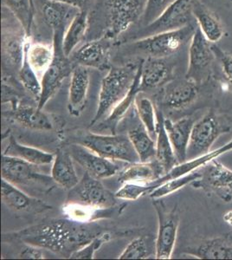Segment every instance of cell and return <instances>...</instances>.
<instances>
[{"instance_id": "6da1fadb", "label": "cell", "mask_w": 232, "mask_h": 260, "mask_svg": "<svg viewBox=\"0 0 232 260\" xmlns=\"http://www.w3.org/2000/svg\"><path fill=\"white\" fill-rule=\"evenodd\" d=\"M105 231L97 222L85 224L64 217V219H47L16 232L4 233L2 242L35 245L70 258L74 252Z\"/></svg>"}, {"instance_id": "7a4b0ae2", "label": "cell", "mask_w": 232, "mask_h": 260, "mask_svg": "<svg viewBox=\"0 0 232 260\" xmlns=\"http://www.w3.org/2000/svg\"><path fill=\"white\" fill-rule=\"evenodd\" d=\"M139 65H126L122 67H114L109 70L101 84L99 102L96 112L90 122L94 127L97 122L108 116L112 110L128 93L136 79Z\"/></svg>"}, {"instance_id": "3957f363", "label": "cell", "mask_w": 232, "mask_h": 260, "mask_svg": "<svg viewBox=\"0 0 232 260\" xmlns=\"http://www.w3.org/2000/svg\"><path fill=\"white\" fill-rule=\"evenodd\" d=\"M33 165L16 157L2 155V179L29 192L48 194L56 186L51 175H44Z\"/></svg>"}, {"instance_id": "277c9868", "label": "cell", "mask_w": 232, "mask_h": 260, "mask_svg": "<svg viewBox=\"0 0 232 260\" xmlns=\"http://www.w3.org/2000/svg\"><path fill=\"white\" fill-rule=\"evenodd\" d=\"M72 143H78L101 156L115 161L136 163L140 161L138 154L128 136L125 135H99L87 132L75 137Z\"/></svg>"}, {"instance_id": "5b68a950", "label": "cell", "mask_w": 232, "mask_h": 260, "mask_svg": "<svg viewBox=\"0 0 232 260\" xmlns=\"http://www.w3.org/2000/svg\"><path fill=\"white\" fill-rule=\"evenodd\" d=\"M231 128L229 119L225 116L214 110L207 111L202 118L194 123L187 149V160L210 153L214 142L221 136L229 133Z\"/></svg>"}, {"instance_id": "8992f818", "label": "cell", "mask_w": 232, "mask_h": 260, "mask_svg": "<svg viewBox=\"0 0 232 260\" xmlns=\"http://www.w3.org/2000/svg\"><path fill=\"white\" fill-rule=\"evenodd\" d=\"M196 28L189 24L179 30L157 33L138 39L129 45L130 49L151 57L164 58L176 53L193 35Z\"/></svg>"}, {"instance_id": "52a82bcc", "label": "cell", "mask_w": 232, "mask_h": 260, "mask_svg": "<svg viewBox=\"0 0 232 260\" xmlns=\"http://www.w3.org/2000/svg\"><path fill=\"white\" fill-rule=\"evenodd\" d=\"M158 217V232L155 240L157 259H170L176 244L180 216L178 206L169 208L161 199H153Z\"/></svg>"}, {"instance_id": "ba28073f", "label": "cell", "mask_w": 232, "mask_h": 260, "mask_svg": "<svg viewBox=\"0 0 232 260\" xmlns=\"http://www.w3.org/2000/svg\"><path fill=\"white\" fill-rule=\"evenodd\" d=\"M63 34L53 33L55 56L53 62L44 72L41 78L42 93L38 103V108L43 110L48 102L53 98L62 82L71 75L74 67L68 56H65L62 50Z\"/></svg>"}, {"instance_id": "9c48e42d", "label": "cell", "mask_w": 232, "mask_h": 260, "mask_svg": "<svg viewBox=\"0 0 232 260\" xmlns=\"http://www.w3.org/2000/svg\"><path fill=\"white\" fill-rule=\"evenodd\" d=\"M216 58L212 45L197 26L191 38L189 48L188 69L185 77L200 86L211 77Z\"/></svg>"}, {"instance_id": "30bf717a", "label": "cell", "mask_w": 232, "mask_h": 260, "mask_svg": "<svg viewBox=\"0 0 232 260\" xmlns=\"http://www.w3.org/2000/svg\"><path fill=\"white\" fill-rule=\"evenodd\" d=\"M201 177L191 184L193 188L203 190L210 195L220 199L225 203L232 202V170L217 159L211 160L200 169Z\"/></svg>"}, {"instance_id": "8fae6325", "label": "cell", "mask_w": 232, "mask_h": 260, "mask_svg": "<svg viewBox=\"0 0 232 260\" xmlns=\"http://www.w3.org/2000/svg\"><path fill=\"white\" fill-rule=\"evenodd\" d=\"M118 198L104 186L99 179L85 172L79 182L69 190L66 201H73L100 208L117 206Z\"/></svg>"}, {"instance_id": "7c38bea8", "label": "cell", "mask_w": 232, "mask_h": 260, "mask_svg": "<svg viewBox=\"0 0 232 260\" xmlns=\"http://www.w3.org/2000/svg\"><path fill=\"white\" fill-rule=\"evenodd\" d=\"M197 0H174L159 18L145 26L142 38L157 33L179 30L187 26L193 17V7Z\"/></svg>"}, {"instance_id": "4fadbf2b", "label": "cell", "mask_w": 232, "mask_h": 260, "mask_svg": "<svg viewBox=\"0 0 232 260\" xmlns=\"http://www.w3.org/2000/svg\"><path fill=\"white\" fill-rule=\"evenodd\" d=\"M74 161L79 164L85 172L93 177L104 180L113 177L120 173V167L115 160L101 156L96 153L78 143L66 146Z\"/></svg>"}, {"instance_id": "5bb4252c", "label": "cell", "mask_w": 232, "mask_h": 260, "mask_svg": "<svg viewBox=\"0 0 232 260\" xmlns=\"http://www.w3.org/2000/svg\"><path fill=\"white\" fill-rule=\"evenodd\" d=\"M109 4L110 36L116 37L142 18L147 0H109Z\"/></svg>"}, {"instance_id": "9a60e30c", "label": "cell", "mask_w": 232, "mask_h": 260, "mask_svg": "<svg viewBox=\"0 0 232 260\" xmlns=\"http://www.w3.org/2000/svg\"><path fill=\"white\" fill-rule=\"evenodd\" d=\"M1 198L4 204L16 213L39 214L52 209L50 205L4 179L1 180Z\"/></svg>"}, {"instance_id": "2e32d148", "label": "cell", "mask_w": 232, "mask_h": 260, "mask_svg": "<svg viewBox=\"0 0 232 260\" xmlns=\"http://www.w3.org/2000/svg\"><path fill=\"white\" fill-rule=\"evenodd\" d=\"M198 85L185 77L170 81L164 84L160 95L162 105L169 110L185 109L197 99Z\"/></svg>"}, {"instance_id": "e0dca14e", "label": "cell", "mask_w": 232, "mask_h": 260, "mask_svg": "<svg viewBox=\"0 0 232 260\" xmlns=\"http://www.w3.org/2000/svg\"><path fill=\"white\" fill-rule=\"evenodd\" d=\"M126 207V203L110 208H100L73 201H65L62 206V213L65 218L80 223H94L103 219H113L121 215Z\"/></svg>"}, {"instance_id": "ac0fdd59", "label": "cell", "mask_w": 232, "mask_h": 260, "mask_svg": "<svg viewBox=\"0 0 232 260\" xmlns=\"http://www.w3.org/2000/svg\"><path fill=\"white\" fill-rule=\"evenodd\" d=\"M89 88L88 68L76 65L71 73L69 89L68 111L70 115L78 117L85 109Z\"/></svg>"}, {"instance_id": "d6986e66", "label": "cell", "mask_w": 232, "mask_h": 260, "mask_svg": "<svg viewBox=\"0 0 232 260\" xmlns=\"http://www.w3.org/2000/svg\"><path fill=\"white\" fill-rule=\"evenodd\" d=\"M194 123V119L190 116L176 121L164 118V127L179 163L187 160V149Z\"/></svg>"}, {"instance_id": "ffe728a7", "label": "cell", "mask_w": 232, "mask_h": 260, "mask_svg": "<svg viewBox=\"0 0 232 260\" xmlns=\"http://www.w3.org/2000/svg\"><path fill=\"white\" fill-rule=\"evenodd\" d=\"M173 79V68L163 58L148 56L141 61V92L164 86Z\"/></svg>"}, {"instance_id": "44dd1931", "label": "cell", "mask_w": 232, "mask_h": 260, "mask_svg": "<svg viewBox=\"0 0 232 260\" xmlns=\"http://www.w3.org/2000/svg\"><path fill=\"white\" fill-rule=\"evenodd\" d=\"M109 51L108 41L97 40L86 43L72 54L77 65L103 71L109 65Z\"/></svg>"}, {"instance_id": "7402d4cb", "label": "cell", "mask_w": 232, "mask_h": 260, "mask_svg": "<svg viewBox=\"0 0 232 260\" xmlns=\"http://www.w3.org/2000/svg\"><path fill=\"white\" fill-rule=\"evenodd\" d=\"M81 11L77 7L57 0H47L43 7L44 20L52 29L53 33H61L63 35Z\"/></svg>"}, {"instance_id": "603a6c76", "label": "cell", "mask_w": 232, "mask_h": 260, "mask_svg": "<svg viewBox=\"0 0 232 260\" xmlns=\"http://www.w3.org/2000/svg\"><path fill=\"white\" fill-rule=\"evenodd\" d=\"M183 253L200 259H232V244L226 237L212 238L186 247Z\"/></svg>"}, {"instance_id": "cb8c5ba5", "label": "cell", "mask_w": 232, "mask_h": 260, "mask_svg": "<svg viewBox=\"0 0 232 260\" xmlns=\"http://www.w3.org/2000/svg\"><path fill=\"white\" fill-rule=\"evenodd\" d=\"M73 161V158L66 147L56 149L50 175L56 185L68 191L72 189L80 180Z\"/></svg>"}, {"instance_id": "d4e9b609", "label": "cell", "mask_w": 232, "mask_h": 260, "mask_svg": "<svg viewBox=\"0 0 232 260\" xmlns=\"http://www.w3.org/2000/svg\"><path fill=\"white\" fill-rule=\"evenodd\" d=\"M164 175V172L156 160L147 162L131 163L129 167L119 173V183L127 182L138 184H150Z\"/></svg>"}, {"instance_id": "484cf974", "label": "cell", "mask_w": 232, "mask_h": 260, "mask_svg": "<svg viewBox=\"0 0 232 260\" xmlns=\"http://www.w3.org/2000/svg\"><path fill=\"white\" fill-rule=\"evenodd\" d=\"M42 110H39L38 106L33 107L18 103L15 106H12L10 116L18 123L29 129L40 131L53 129V123L50 116Z\"/></svg>"}, {"instance_id": "4316f807", "label": "cell", "mask_w": 232, "mask_h": 260, "mask_svg": "<svg viewBox=\"0 0 232 260\" xmlns=\"http://www.w3.org/2000/svg\"><path fill=\"white\" fill-rule=\"evenodd\" d=\"M141 62L139 63L138 71L136 74V79L134 81L132 87L125 98L112 110L111 112L107 116L105 120L102 121L100 127L102 129L109 130L111 135L116 134L118 125L123 118H125L126 113L128 112L130 108L136 103L137 95L141 93L140 83H141Z\"/></svg>"}, {"instance_id": "83f0119b", "label": "cell", "mask_w": 232, "mask_h": 260, "mask_svg": "<svg viewBox=\"0 0 232 260\" xmlns=\"http://www.w3.org/2000/svg\"><path fill=\"white\" fill-rule=\"evenodd\" d=\"M3 154L16 157L27 162L36 166L49 165L53 163L55 154L41 150L39 148L21 144L15 139L14 136H10L8 145L4 150Z\"/></svg>"}, {"instance_id": "f1b7e54d", "label": "cell", "mask_w": 232, "mask_h": 260, "mask_svg": "<svg viewBox=\"0 0 232 260\" xmlns=\"http://www.w3.org/2000/svg\"><path fill=\"white\" fill-rule=\"evenodd\" d=\"M29 38L24 33H3L2 36V53L6 63L19 71L24 61L25 45Z\"/></svg>"}, {"instance_id": "f546056e", "label": "cell", "mask_w": 232, "mask_h": 260, "mask_svg": "<svg viewBox=\"0 0 232 260\" xmlns=\"http://www.w3.org/2000/svg\"><path fill=\"white\" fill-rule=\"evenodd\" d=\"M193 17L197 26L212 44L219 41L223 37V28L220 21L213 12L197 0L193 7Z\"/></svg>"}, {"instance_id": "4dcf8cb0", "label": "cell", "mask_w": 232, "mask_h": 260, "mask_svg": "<svg viewBox=\"0 0 232 260\" xmlns=\"http://www.w3.org/2000/svg\"><path fill=\"white\" fill-rule=\"evenodd\" d=\"M155 160L161 166L164 175L168 174L171 169H174L175 166L179 164L164 128V116L162 113L159 118V128L156 137Z\"/></svg>"}, {"instance_id": "1f68e13d", "label": "cell", "mask_w": 232, "mask_h": 260, "mask_svg": "<svg viewBox=\"0 0 232 260\" xmlns=\"http://www.w3.org/2000/svg\"><path fill=\"white\" fill-rule=\"evenodd\" d=\"M25 52L29 64L39 76H43L53 62L55 56L53 44L46 45L27 41Z\"/></svg>"}, {"instance_id": "d6a6232c", "label": "cell", "mask_w": 232, "mask_h": 260, "mask_svg": "<svg viewBox=\"0 0 232 260\" xmlns=\"http://www.w3.org/2000/svg\"><path fill=\"white\" fill-rule=\"evenodd\" d=\"M88 27V12L82 10L71 22L62 39V50L70 57L84 39Z\"/></svg>"}, {"instance_id": "836d02e7", "label": "cell", "mask_w": 232, "mask_h": 260, "mask_svg": "<svg viewBox=\"0 0 232 260\" xmlns=\"http://www.w3.org/2000/svg\"><path fill=\"white\" fill-rule=\"evenodd\" d=\"M141 162L155 160L156 140L147 132L144 126L132 128L127 134Z\"/></svg>"}, {"instance_id": "e575fe53", "label": "cell", "mask_w": 232, "mask_h": 260, "mask_svg": "<svg viewBox=\"0 0 232 260\" xmlns=\"http://www.w3.org/2000/svg\"><path fill=\"white\" fill-rule=\"evenodd\" d=\"M135 107L142 125L147 130L149 135L156 140L159 128V118L156 115L155 108L153 102L149 98L145 96L139 98L137 95Z\"/></svg>"}, {"instance_id": "d590c367", "label": "cell", "mask_w": 232, "mask_h": 260, "mask_svg": "<svg viewBox=\"0 0 232 260\" xmlns=\"http://www.w3.org/2000/svg\"><path fill=\"white\" fill-rule=\"evenodd\" d=\"M3 4L14 14L27 37L29 38L34 16L32 0H3Z\"/></svg>"}, {"instance_id": "8d00e7d4", "label": "cell", "mask_w": 232, "mask_h": 260, "mask_svg": "<svg viewBox=\"0 0 232 260\" xmlns=\"http://www.w3.org/2000/svg\"><path fill=\"white\" fill-rule=\"evenodd\" d=\"M201 177V172L200 169L196 171L191 172L188 175H184L181 177L175 178L173 180H168L167 182L161 184L156 189L151 192L149 196L152 199H163L165 196L172 194L179 191L185 186L191 185L195 180H198Z\"/></svg>"}, {"instance_id": "74e56055", "label": "cell", "mask_w": 232, "mask_h": 260, "mask_svg": "<svg viewBox=\"0 0 232 260\" xmlns=\"http://www.w3.org/2000/svg\"><path fill=\"white\" fill-rule=\"evenodd\" d=\"M18 78L25 90L29 92L37 103H39L42 93L41 81L39 80V75L31 68L27 59L26 52L24 51V61L20 70L18 71Z\"/></svg>"}, {"instance_id": "f35d334b", "label": "cell", "mask_w": 232, "mask_h": 260, "mask_svg": "<svg viewBox=\"0 0 232 260\" xmlns=\"http://www.w3.org/2000/svg\"><path fill=\"white\" fill-rule=\"evenodd\" d=\"M115 237V234H113L110 231H105L103 234L97 236L96 238H94V240H91L84 247H82L76 252H74L70 258H72V259H93L95 252L104 244L109 242Z\"/></svg>"}, {"instance_id": "ab89813d", "label": "cell", "mask_w": 232, "mask_h": 260, "mask_svg": "<svg viewBox=\"0 0 232 260\" xmlns=\"http://www.w3.org/2000/svg\"><path fill=\"white\" fill-rule=\"evenodd\" d=\"M150 256L146 238L140 236L132 240L118 257L119 259H146Z\"/></svg>"}, {"instance_id": "60d3db41", "label": "cell", "mask_w": 232, "mask_h": 260, "mask_svg": "<svg viewBox=\"0 0 232 260\" xmlns=\"http://www.w3.org/2000/svg\"><path fill=\"white\" fill-rule=\"evenodd\" d=\"M115 196L122 201H137L144 195L149 194L147 184L124 183L121 187L115 192Z\"/></svg>"}, {"instance_id": "b9f144b4", "label": "cell", "mask_w": 232, "mask_h": 260, "mask_svg": "<svg viewBox=\"0 0 232 260\" xmlns=\"http://www.w3.org/2000/svg\"><path fill=\"white\" fill-rule=\"evenodd\" d=\"M174 0H147L141 20L145 26L159 18Z\"/></svg>"}, {"instance_id": "7bdbcfd3", "label": "cell", "mask_w": 232, "mask_h": 260, "mask_svg": "<svg viewBox=\"0 0 232 260\" xmlns=\"http://www.w3.org/2000/svg\"><path fill=\"white\" fill-rule=\"evenodd\" d=\"M212 50L216 58L220 63L223 76L225 77L229 90L232 92V55L221 50L217 45H212Z\"/></svg>"}, {"instance_id": "ee69618b", "label": "cell", "mask_w": 232, "mask_h": 260, "mask_svg": "<svg viewBox=\"0 0 232 260\" xmlns=\"http://www.w3.org/2000/svg\"><path fill=\"white\" fill-rule=\"evenodd\" d=\"M24 248L21 250L18 257L24 259H44V252L42 251V248L31 245H24Z\"/></svg>"}, {"instance_id": "f6af8a7d", "label": "cell", "mask_w": 232, "mask_h": 260, "mask_svg": "<svg viewBox=\"0 0 232 260\" xmlns=\"http://www.w3.org/2000/svg\"><path fill=\"white\" fill-rule=\"evenodd\" d=\"M62 3L68 4L70 6L77 7L78 9L83 10V6L85 5L87 0H57Z\"/></svg>"}, {"instance_id": "bcb514c9", "label": "cell", "mask_w": 232, "mask_h": 260, "mask_svg": "<svg viewBox=\"0 0 232 260\" xmlns=\"http://www.w3.org/2000/svg\"><path fill=\"white\" fill-rule=\"evenodd\" d=\"M223 219L224 221L226 222L228 225L232 226V210L228 211L224 213L223 216Z\"/></svg>"}]
</instances>
